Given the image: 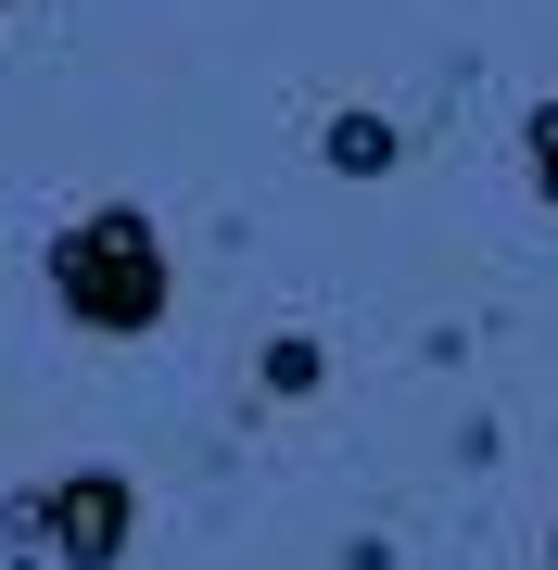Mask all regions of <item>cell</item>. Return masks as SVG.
<instances>
[{"mask_svg": "<svg viewBox=\"0 0 558 570\" xmlns=\"http://www.w3.org/2000/svg\"><path fill=\"white\" fill-rule=\"evenodd\" d=\"M520 153H533V190L558 204V102H533V127H520Z\"/></svg>", "mask_w": 558, "mask_h": 570, "instance_id": "277c9868", "label": "cell"}, {"mask_svg": "<svg viewBox=\"0 0 558 570\" xmlns=\"http://www.w3.org/2000/svg\"><path fill=\"white\" fill-rule=\"evenodd\" d=\"M393 115H331V140H317V165H331V178H393Z\"/></svg>", "mask_w": 558, "mask_h": 570, "instance_id": "3957f363", "label": "cell"}, {"mask_svg": "<svg viewBox=\"0 0 558 570\" xmlns=\"http://www.w3.org/2000/svg\"><path fill=\"white\" fill-rule=\"evenodd\" d=\"M0 13H13V0H0Z\"/></svg>", "mask_w": 558, "mask_h": 570, "instance_id": "8992f818", "label": "cell"}, {"mask_svg": "<svg viewBox=\"0 0 558 570\" xmlns=\"http://www.w3.org/2000/svg\"><path fill=\"white\" fill-rule=\"evenodd\" d=\"M39 532H51L63 570H115L127 532H140V482H127V469H63L39 494Z\"/></svg>", "mask_w": 558, "mask_h": 570, "instance_id": "7a4b0ae2", "label": "cell"}, {"mask_svg": "<svg viewBox=\"0 0 558 570\" xmlns=\"http://www.w3.org/2000/svg\"><path fill=\"white\" fill-rule=\"evenodd\" d=\"M546 558H558V546H546Z\"/></svg>", "mask_w": 558, "mask_h": 570, "instance_id": "52a82bcc", "label": "cell"}, {"mask_svg": "<svg viewBox=\"0 0 558 570\" xmlns=\"http://www.w3.org/2000/svg\"><path fill=\"white\" fill-rule=\"evenodd\" d=\"M51 305L89 330V343H140L166 330V242H153L140 204H89L77 228H51Z\"/></svg>", "mask_w": 558, "mask_h": 570, "instance_id": "6da1fadb", "label": "cell"}, {"mask_svg": "<svg viewBox=\"0 0 558 570\" xmlns=\"http://www.w3.org/2000/svg\"><path fill=\"white\" fill-rule=\"evenodd\" d=\"M267 393H317V343H267Z\"/></svg>", "mask_w": 558, "mask_h": 570, "instance_id": "5b68a950", "label": "cell"}]
</instances>
